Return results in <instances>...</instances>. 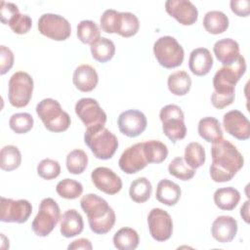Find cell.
<instances>
[{
	"instance_id": "5",
	"label": "cell",
	"mask_w": 250,
	"mask_h": 250,
	"mask_svg": "<svg viewBox=\"0 0 250 250\" xmlns=\"http://www.w3.org/2000/svg\"><path fill=\"white\" fill-rule=\"evenodd\" d=\"M36 113L45 128L50 132L61 133L68 129L71 123L69 114L62 110L61 104L52 99H43L36 105Z\"/></svg>"
},
{
	"instance_id": "36",
	"label": "cell",
	"mask_w": 250,
	"mask_h": 250,
	"mask_svg": "<svg viewBox=\"0 0 250 250\" xmlns=\"http://www.w3.org/2000/svg\"><path fill=\"white\" fill-rule=\"evenodd\" d=\"M140 28L138 17L130 12H120V19L117 33L122 37H131L135 35Z\"/></svg>"
},
{
	"instance_id": "22",
	"label": "cell",
	"mask_w": 250,
	"mask_h": 250,
	"mask_svg": "<svg viewBox=\"0 0 250 250\" xmlns=\"http://www.w3.org/2000/svg\"><path fill=\"white\" fill-rule=\"evenodd\" d=\"M213 51L217 60L224 65L232 64L240 56L239 45L231 38H224L216 41Z\"/></svg>"
},
{
	"instance_id": "23",
	"label": "cell",
	"mask_w": 250,
	"mask_h": 250,
	"mask_svg": "<svg viewBox=\"0 0 250 250\" xmlns=\"http://www.w3.org/2000/svg\"><path fill=\"white\" fill-rule=\"evenodd\" d=\"M61 233L66 238H70L80 234L84 229L82 216L75 209L66 210L60 220Z\"/></svg>"
},
{
	"instance_id": "34",
	"label": "cell",
	"mask_w": 250,
	"mask_h": 250,
	"mask_svg": "<svg viewBox=\"0 0 250 250\" xmlns=\"http://www.w3.org/2000/svg\"><path fill=\"white\" fill-rule=\"evenodd\" d=\"M184 159L186 163L192 169L201 167L206 159V153L203 146L197 142L189 143L185 148Z\"/></svg>"
},
{
	"instance_id": "30",
	"label": "cell",
	"mask_w": 250,
	"mask_h": 250,
	"mask_svg": "<svg viewBox=\"0 0 250 250\" xmlns=\"http://www.w3.org/2000/svg\"><path fill=\"white\" fill-rule=\"evenodd\" d=\"M169 91L175 96H185L191 87V78L184 70H178L171 73L167 79Z\"/></svg>"
},
{
	"instance_id": "25",
	"label": "cell",
	"mask_w": 250,
	"mask_h": 250,
	"mask_svg": "<svg viewBox=\"0 0 250 250\" xmlns=\"http://www.w3.org/2000/svg\"><path fill=\"white\" fill-rule=\"evenodd\" d=\"M213 198L215 205L219 209L230 211L237 206L240 200V193L236 188L232 187L220 188L215 190Z\"/></svg>"
},
{
	"instance_id": "20",
	"label": "cell",
	"mask_w": 250,
	"mask_h": 250,
	"mask_svg": "<svg viewBox=\"0 0 250 250\" xmlns=\"http://www.w3.org/2000/svg\"><path fill=\"white\" fill-rule=\"evenodd\" d=\"M213 57L207 48H196L191 51L188 59L189 70L196 76H204L213 66Z\"/></svg>"
},
{
	"instance_id": "18",
	"label": "cell",
	"mask_w": 250,
	"mask_h": 250,
	"mask_svg": "<svg viewBox=\"0 0 250 250\" xmlns=\"http://www.w3.org/2000/svg\"><path fill=\"white\" fill-rule=\"evenodd\" d=\"M223 125L227 133L237 140L245 141L250 137V122L239 110H230L224 114Z\"/></svg>"
},
{
	"instance_id": "7",
	"label": "cell",
	"mask_w": 250,
	"mask_h": 250,
	"mask_svg": "<svg viewBox=\"0 0 250 250\" xmlns=\"http://www.w3.org/2000/svg\"><path fill=\"white\" fill-rule=\"evenodd\" d=\"M61 220V210L51 197H46L39 204L38 213L35 216L31 228L37 236L45 237L49 235Z\"/></svg>"
},
{
	"instance_id": "21",
	"label": "cell",
	"mask_w": 250,
	"mask_h": 250,
	"mask_svg": "<svg viewBox=\"0 0 250 250\" xmlns=\"http://www.w3.org/2000/svg\"><path fill=\"white\" fill-rule=\"evenodd\" d=\"M72 81L76 89L79 91L91 92L96 88L99 82V76L96 69L92 65L81 64L75 68Z\"/></svg>"
},
{
	"instance_id": "44",
	"label": "cell",
	"mask_w": 250,
	"mask_h": 250,
	"mask_svg": "<svg viewBox=\"0 0 250 250\" xmlns=\"http://www.w3.org/2000/svg\"><path fill=\"white\" fill-rule=\"evenodd\" d=\"M14 65V54L8 47L0 46V74L4 75Z\"/></svg>"
},
{
	"instance_id": "15",
	"label": "cell",
	"mask_w": 250,
	"mask_h": 250,
	"mask_svg": "<svg viewBox=\"0 0 250 250\" xmlns=\"http://www.w3.org/2000/svg\"><path fill=\"white\" fill-rule=\"evenodd\" d=\"M148 164L144 152L143 143H137L128 146L121 154L118 165L126 174L131 175L140 172Z\"/></svg>"
},
{
	"instance_id": "19",
	"label": "cell",
	"mask_w": 250,
	"mask_h": 250,
	"mask_svg": "<svg viewBox=\"0 0 250 250\" xmlns=\"http://www.w3.org/2000/svg\"><path fill=\"white\" fill-rule=\"evenodd\" d=\"M237 221L230 216L217 217L211 227V234L220 243L232 241L237 233Z\"/></svg>"
},
{
	"instance_id": "16",
	"label": "cell",
	"mask_w": 250,
	"mask_h": 250,
	"mask_svg": "<svg viewBox=\"0 0 250 250\" xmlns=\"http://www.w3.org/2000/svg\"><path fill=\"white\" fill-rule=\"evenodd\" d=\"M166 12L183 25H191L197 21V8L189 0H168L165 2Z\"/></svg>"
},
{
	"instance_id": "9",
	"label": "cell",
	"mask_w": 250,
	"mask_h": 250,
	"mask_svg": "<svg viewBox=\"0 0 250 250\" xmlns=\"http://www.w3.org/2000/svg\"><path fill=\"white\" fill-rule=\"evenodd\" d=\"M34 83L32 77L24 71L15 72L9 80L8 99L15 107H24L32 97Z\"/></svg>"
},
{
	"instance_id": "40",
	"label": "cell",
	"mask_w": 250,
	"mask_h": 250,
	"mask_svg": "<svg viewBox=\"0 0 250 250\" xmlns=\"http://www.w3.org/2000/svg\"><path fill=\"white\" fill-rule=\"evenodd\" d=\"M33 117L27 112L15 113L10 117L9 126L16 134H25L33 127Z\"/></svg>"
},
{
	"instance_id": "8",
	"label": "cell",
	"mask_w": 250,
	"mask_h": 250,
	"mask_svg": "<svg viewBox=\"0 0 250 250\" xmlns=\"http://www.w3.org/2000/svg\"><path fill=\"white\" fill-rule=\"evenodd\" d=\"M159 118L162 122V131L164 135L172 142L176 143L183 140L187 135L185 125V114L182 108L177 104H167L160 109Z\"/></svg>"
},
{
	"instance_id": "45",
	"label": "cell",
	"mask_w": 250,
	"mask_h": 250,
	"mask_svg": "<svg viewBox=\"0 0 250 250\" xmlns=\"http://www.w3.org/2000/svg\"><path fill=\"white\" fill-rule=\"evenodd\" d=\"M18 12H20V11H19V8H18V6L16 4L11 3V2L1 1L0 18H1L2 23L7 24L9 20Z\"/></svg>"
},
{
	"instance_id": "47",
	"label": "cell",
	"mask_w": 250,
	"mask_h": 250,
	"mask_svg": "<svg viewBox=\"0 0 250 250\" xmlns=\"http://www.w3.org/2000/svg\"><path fill=\"white\" fill-rule=\"evenodd\" d=\"M69 250H77V249H84V250H92L93 245L91 241L87 238H79L74 241H72L68 247Z\"/></svg>"
},
{
	"instance_id": "43",
	"label": "cell",
	"mask_w": 250,
	"mask_h": 250,
	"mask_svg": "<svg viewBox=\"0 0 250 250\" xmlns=\"http://www.w3.org/2000/svg\"><path fill=\"white\" fill-rule=\"evenodd\" d=\"M10 28L17 34H25L27 33L32 26V20L26 14H21L20 12L16 13L8 21Z\"/></svg>"
},
{
	"instance_id": "10",
	"label": "cell",
	"mask_w": 250,
	"mask_h": 250,
	"mask_svg": "<svg viewBox=\"0 0 250 250\" xmlns=\"http://www.w3.org/2000/svg\"><path fill=\"white\" fill-rule=\"evenodd\" d=\"M39 32L56 41L66 40L71 34V26L68 21L57 14H43L38 20Z\"/></svg>"
},
{
	"instance_id": "26",
	"label": "cell",
	"mask_w": 250,
	"mask_h": 250,
	"mask_svg": "<svg viewBox=\"0 0 250 250\" xmlns=\"http://www.w3.org/2000/svg\"><path fill=\"white\" fill-rule=\"evenodd\" d=\"M197 131L199 136L208 143H215L223 138V130L219 120L212 116L199 120Z\"/></svg>"
},
{
	"instance_id": "42",
	"label": "cell",
	"mask_w": 250,
	"mask_h": 250,
	"mask_svg": "<svg viewBox=\"0 0 250 250\" xmlns=\"http://www.w3.org/2000/svg\"><path fill=\"white\" fill-rule=\"evenodd\" d=\"M120 12L113 9L105 10L100 19L102 29L106 33H117Z\"/></svg>"
},
{
	"instance_id": "24",
	"label": "cell",
	"mask_w": 250,
	"mask_h": 250,
	"mask_svg": "<svg viewBox=\"0 0 250 250\" xmlns=\"http://www.w3.org/2000/svg\"><path fill=\"white\" fill-rule=\"evenodd\" d=\"M181 188L168 179H163L157 184L155 198L162 204L167 206L177 204L181 198Z\"/></svg>"
},
{
	"instance_id": "38",
	"label": "cell",
	"mask_w": 250,
	"mask_h": 250,
	"mask_svg": "<svg viewBox=\"0 0 250 250\" xmlns=\"http://www.w3.org/2000/svg\"><path fill=\"white\" fill-rule=\"evenodd\" d=\"M57 193L65 199L78 198L83 192V186L81 183L73 179H63L60 181L56 187Z\"/></svg>"
},
{
	"instance_id": "3",
	"label": "cell",
	"mask_w": 250,
	"mask_h": 250,
	"mask_svg": "<svg viewBox=\"0 0 250 250\" xmlns=\"http://www.w3.org/2000/svg\"><path fill=\"white\" fill-rule=\"evenodd\" d=\"M82 210L87 214L91 230L97 234L107 233L115 224V213L106 200L95 193H88L80 200Z\"/></svg>"
},
{
	"instance_id": "14",
	"label": "cell",
	"mask_w": 250,
	"mask_h": 250,
	"mask_svg": "<svg viewBox=\"0 0 250 250\" xmlns=\"http://www.w3.org/2000/svg\"><path fill=\"white\" fill-rule=\"evenodd\" d=\"M119 131L129 137L135 138L140 136L146 128L147 120L146 115L137 109H128L121 112L117 118Z\"/></svg>"
},
{
	"instance_id": "29",
	"label": "cell",
	"mask_w": 250,
	"mask_h": 250,
	"mask_svg": "<svg viewBox=\"0 0 250 250\" xmlns=\"http://www.w3.org/2000/svg\"><path fill=\"white\" fill-rule=\"evenodd\" d=\"M113 244L118 250H134L138 247L140 237L132 228H121L113 235Z\"/></svg>"
},
{
	"instance_id": "48",
	"label": "cell",
	"mask_w": 250,
	"mask_h": 250,
	"mask_svg": "<svg viewBox=\"0 0 250 250\" xmlns=\"http://www.w3.org/2000/svg\"><path fill=\"white\" fill-rule=\"evenodd\" d=\"M240 216L245 223H249V200H246L240 208Z\"/></svg>"
},
{
	"instance_id": "32",
	"label": "cell",
	"mask_w": 250,
	"mask_h": 250,
	"mask_svg": "<svg viewBox=\"0 0 250 250\" xmlns=\"http://www.w3.org/2000/svg\"><path fill=\"white\" fill-rule=\"evenodd\" d=\"M152 186L146 177H140L134 180L129 188L130 198L136 203L147 201L151 195Z\"/></svg>"
},
{
	"instance_id": "41",
	"label": "cell",
	"mask_w": 250,
	"mask_h": 250,
	"mask_svg": "<svg viewBox=\"0 0 250 250\" xmlns=\"http://www.w3.org/2000/svg\"><path fill=\"white\" fill-rule=\"evenodd\" d=\"M61 173V165L51 158L42 159L37 165V174L44 180L56 179Z\"/></svg>"
},
{
	"instance_id": "33",
	"label": "cell",
	"mask_w": 250,
	"mask_h": 250,
	"mask_svg": "<svg viewBox=\"0 0 250 250\" xmlns=\"http://www.w3.org/2000/svg\"><path fill=\"white\" fill-rule=\"evenodd\" d=\"M21 154L16 146L8 145L1 148L0 167L4 171H13L21 165Z\"/></svg>"
},
{
	"instance_id": "4",
	"label": "cell",
	"mask_w": 250,
	"mask_h": 250,
	"mask_svg": "<svg viewBox=\"0 0 250 250\" xmlns=\"http://www.w3.org/2000/svg\"><path fill=\"white\" fill-rule=\"evenodd\" d=\"M84 142L94 156L102 160L111 158L118 147L117 137L104 126L87 128Z\"/></svg>"
},
{
	"instance_id": "11",
	"label": "cell",
	"mask_w": 250,
	"mask_h": 250,
	"mask_svg": "<svg viewBox=\"0 0 250 250\" xmlns=\"http://www.w3.org/2000/svg\"><path fill=\"white\" fill-rule=\"evenodd\" d=\"M74 109L86 128L104 126L106 122V113L95 99L82 98L78 100Z\"/></svg>"
},
{
	"instance_id": "27",
	"label": "cell",
	"mask_w": 250,
	"mask_h": 250,
	"mask_svg": "<svg viewBox=\"0 0 250 250\" xmlns=\"http://www.w3.org/2000/svg\"><path fill=\"white\" fill-rule=\"evenodd\" d=\"M229 18L221 11H209L203 18V26L211 34H220L229 27Z\"/></svg>"
},
{
	"instance_id": "17",
	"label": "cell",
	"mask_w": 250,
	"mask_h": 250,
	"mask_svg": "<svg viewBox=\"0 0 250 250\" xmlns=\"http://www.w3.org/2000/svg\"><path fill=\"white\" fill-rule=\"evenodd\" d=\"M91 180L99 190L106 194H115L122 188L121 178L107 167L94 169L91 173Z\"/></svg>"
},
{
	"instance_id": "37",
	"label": "cell",
	"mask_w": 250,
	"mask_h": 250,
	"mask_svg": "<svg viewBox=\"0 0 250 250\" xmlns=\"http://www.w3.org/2000/svg\"><path fill=\"white\" fill-rule=\"evenodd\" d=\"M77 37L84 44H92L101 37L98 24L90 20L81 21L77 25Z\"/></svg>"
},
{
	"instance_id": "1",
	"label": "cell",
	"mask_w": 250,
	"mask_h": 250,
	"mask_svg": "<svg viewBox=\"0 0 250 250\" xmlns=\"http://www.w3.org/2000/svg\"><path fill=\"white\" fill-rule=\"evenodd\" d=\"M211 156L212 163L209 173L211 179L216 183L232 180L244 164V158L236 146L223 138L212 143Z\"/></svg>"
},
{
	"instance_id": "46",
	"label": "cell",
	"mask_w": 250,
	"mask_h": 250,
	"mask_svg": "<svg viewBox=\"0 0 250 250\" xmlns=\"http://www.w3.org/2000/svg\"><path fill=\"white\" fill-rule=\"evenodd\" d=\"M231 11L238 17H248L250 13L249 0H231L229 2Z\"/></svg>"
},
{
	"instance_id": "12",
	"label": "cell",
	"mask_w": 250,
	"mask_h": 250,
	"mask_svg": "<svg viewBox=\"0 0 250 250\" xmlns=\"http://www.w3.org/2000/svg\"><path fill=\"white\" fill-rule=\"evenodd\" d=\"M32 213V206L28 200L1 197L0 221L4 223H25Z\"/></svg>"
},
{
	"instance_id": "28",
	"label": "cell",
	"mask_w": 250,
	"mask_h": 250,
	"mask_svg": "<svg viewBox=\"0 0 250 250\" xmlns=\"http://www.w3.org/2000/svg\"><path fill=\"white\" fill-rule=\"evenodd\" d=\"M90 50L94 60L100 62H106L113 58L115 45L110 39L102 36L90 45Z\"/></svg>"
},
{
	"instance_id": "35",
	"label": "cell",
	"mask_w": 250,
	"mask_h": 250,
	"mask_svg": "<svg viewBox=\"0 0 250 250\" xmlns=\"http://www.w3.org/2000/svg\"><path fill=\"white\" fill-rule=\"evenodd\" d=\"M88 165V155L82 149L76 148L66 155L67 171L73 175L82 174Z\"/></svg>"
},
{
	"instance_id": "2",
	"label": "cell",
	"mask_w": 250,
	"mask_h": 250,
	"mask_svg": "<svg viewBox=\"0 0 250 250\" xmlns=\"http://www.w3.org/2000/svg\"><path fill=\"white\" fill-rule=\"evenodd\" d=\"M246 71V62L242 55L230 65H224L217 70L213 77L214 92L211 103L218 109L231 104L235 98V84Z\"/></svg>"
},
{
	"instance_id": "39",
	"label": "cell",
	"mask_w": 250,
	"mask_h": 250,
	"mask_svg": "<svg viewBox=\"0 0 250 250\" xmlns=\"http://www.w3.org/2000/svg\"><path fill=\"white\" fill-rule=\"evenodd\" d=\"M169 174L182 181H188L195 175V169L190 168L181 156L175 157L168 166Z\"/></svg>"
},
{
	"instance_id": "31",
	"label": "cell",
	"mask_w": 250,
	"mask_h": 250,
	"mask_svg": "<svg viewBox=\"0 0 250 250\" xmlns=\"http://www.w3.org/2000/svg\"><path fill=\"white\" fill-rule=\"evenodd\" d=\"M144 152L148 163H161L168 156V148L165 144L157 140L143 142Z\"/></svg>"
},
{
	"instance_id": "6",
	"label": "cell",
	"mask_w": 250,
	"mask_h": 250,
	"mask_svg": "<svg viewBox=\"0 0 250 250\" xmlns=\"http://www.w3.org/2000/svg\"><path fill=\"white\" fill-rule=\"evenodd\" d=\"M153 54L158 63L165 68L180 66L185 58L182 45L176 38L165 35L159 37L153 44Z\"/></svg>"
},
{
	"instance_id": "13",
	"label": "cell",
	"mask_w": 250,
	"mask_h": 250,
	"mask_svg": "<svg viewBox=\"0 0 250 250\" xmlns=\"http://www.w3.org/2000/svg\"><path fill=\"white\" fill-rule=\"evenodd\" d=\"M147 225L151 237L159 242L168 240L173 232V221L168 212L153 208L147 216Z\"/></svg>"
}]
</instances>
